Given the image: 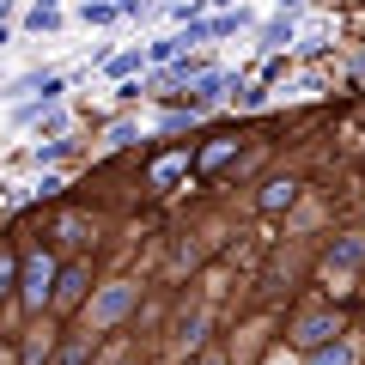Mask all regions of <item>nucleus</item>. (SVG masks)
<instances>
[{
  "label": "nucleus",
  "instance_id": "7",
  "mask_svg": "<svg viewBox=\"0 0 365 365\" xmlns=\"http://www.w3.org/2000/svg\"><path fill=\"white\" fill-rule=\"evenodd\" d=\"M25 25L31 31H55V25H61V0H37V6L25 13Z\"/></svg>",
  "mask_w": 365,
  "mask_h": 365
},
{
  "label": "nucleus",
  "instance_id": "6",
  "mask_svg": "<svg viewBox=\"0 0 365 365\" xmlns=\"http://www.w3.org/2000/svg\"><path fill=\"white\" fill-rule=\"evenodd\" d=\"M232 153H237V134H220V140H207V146H201L195 170H220V165H225V158H232Z\"/></svg>",
  "mask_w": 365,
  "mask_h": 365
},
{
  "label": "nucleus",
  "instance_id": "5",
  "mask_svg": "<svg viewBox=\"0 0 365 365\" xmlns=\"http://www.w3.org/2000/svg\"><path fill=\"white\" fill-rule=\"evenodd\" d=\"M292 201H299V182H292V177L262 182V213H280V207H292Z\"/></svg>",
  "mask_w": 365,
  "mask_h": 365
},
{
  "label": "nucleus",
  "instance_id": "4",
  "mask_svg": "<svg viewBox=\"0 0 365 365\" xmlns=\"http://www.w3.org/2000/svg\"><path fill=\"white\" fill-rule=\"evenodd\" d=\"M86 299V268H55V287H49V311H67V304Z\"/></svg>",
  "mask_w": 365,
  "mask_h": 365
},
{
  "label": "nucleus",
  "instance_id": "3",
  "mask_svg": "<svg viewBox=\"0 0 365 365\" xmlns=\"http://www.w3.org/2000/svg\"><path fill=\"white\" fill-rule=\"evenodd\" d=\"M128 311H134V287H110L104 299L91 304V329H110V323H122Z\"/></svg>",
  "mask_w": 365,
  "mask_h": 365
},
{
  "label": "nucleus",
  "instance_id": "8",
  "mask_svg": "<svg viewBox=\"0 0 365 365\" xmlns=\"http://www.w3.org/2000/svg\"><path fill=\"white\" fill-rule=\"evenodd\" d=\"M182 170H189V153H165V158H158V165H153V182H158V189H165V182H177Z\"/></svg>",
  "mask_w": 365,
  "mask_h": 365
},
{
  "label": "nucleus",
  "instance_id": "13",
  "mask_svg": "<svg viewBox=\"0 0 365 365\" xmlns=\"http://www.w3.org/2000/svg\"><path fill=\"white\" fill-rule=\"evenodd\" d=\"M86 347H91V335H79V341H73V347H67V353H61V365H86Z\"/></svg>",
  "mask_w": 365,
  "mask_h": 365
},
{
  "label": "nucleus",
  "instance_id": "1",
  "mask_svg": "<svg viewBox=\"0 0 365 365\" xmlns=\"http://www.w3.org/2000/svg\"><path fill=\"white\" fill-rule=\"evenodd\" d=\"M49 287H55V256L49 250H31L25 262H19V299L31 304V311H43V304H49Z\"/></svg>",
  "mask_w": 365,
  "mask_h": 365
},
{
  "label": "nucleus",
  "instance_id": "16",
  "mask_svg": "<svg viewBox=\"0 0 365 365\" xmlns=\"http://www.w3.org/2000/svg\"><path fill=\"white\" fill-rule=\"evenodd\" d=\"M201 365H225V359H220V353H207V359H201Z\"/></svg>",
  "mask_w": 365,
  "mask_h": 365
},
{
  "label": "nucleus",
  "instance_id": "12",
  "mask_svg": "<svg viewBox=\"0 0 365 365\" xmlns=\"http://www.w3.org/2000/svg\"><path fill=\"white\" fill-rule=\"evenodd\" d=\"M225 86H232V79H225V73H201V86H195V98H220Z\"/></svg>",
  "mask_w": 365,
  "mask_h": 365
},
{
  "label": "nucleus",
  "instance_id": "17",
  "mask_svg": "<svg viewBox=\"0 0 365 365\" xmlns=\"http://www.w3.org/2000/svg\"><path fill=\"white\" fill-rule=\"evenodd\" d=\"M6 37H13V31H6V25H0V43H6Z\"/></svg>",
  "mask_w": 365,
  "mask_h": 365
},
{
  "label": "nucleus",
  "instance_id": "10",
  "mask_svg": "<svg viewBox=\"0 0 365 365\" xmlns=\"http://www.w3.org/2000/svg\"><path fill=\"white\" fill-rule=\"evenodd\" d=\"M13 287H19V256L0 250V299H13Z\"/></svg>",
  "mask_w": 365,
  "mask_h": 365
},
{
  "label": "nucleus",
  "instance_id": "11",
  "mask_svg": "<svg viewBox=\"0 0 365 365\" xmlns=\"http://www.w3.org/2000/svg\"><path fill=\"white\" fill-rule=\"evenodd\" d=\"M140 67H146V55H140V49H128V55H116V61H110V73L128 79V73H140Z\"/></svg>",
  "mask_w": 365,
  "mask_h": 365
},
{
  "label": "nucleus",
  "instance_id": "2",
  "mask_svg": "<svg viewBox=\"0 0 365 365\" xmlns=\"http://www.w3.org/2000/svg\"><path fill=\"white\" fill-rule=\"evenodd\" d=\"M335 335H341L335 317H329V311H311V317H299V329H292V347L311 353V347H323V341H335Z\"/></svg>",
  "mask_w": 365,
  "mask_h": 365
},
{
  "label": "nucleus",
  "instance_id": "9",
  "mask_svg": "<svg viewBox=\"0 0 365 365\" xmlns=\"http://www.w3.org/2000/svg\"><path fill=\"white\" fill-rule=\"evenodd\" d=\"M311 365H353V347H341V341H323V347H311Z\"/></svg>",
  "mask_w": 365,
  "mask_h": 365
},
{
  "label": "nucleus",
  "instance_id": "15",
  "mask_svg": "<svg viewBox=\"0 0 365 365\" xmlns=\"http://www.w3.org/2000/svg\"><path fill=\"white\" fill-rule=\"evenodd\" d=\"M299 6H304V0H280V13H299Z\"/></svg>",
  "mask_w": 365,
  "mask_h": 365
},
{
  "label": "nucleus",
  "instance_id": "18",
  "mask_svg": "<svg viewBox=\"0 0 365 365\" xmlns=\"http://www.w3.org/2000/svg\"><path fill=\"white\" fill-rule=\"evenodd\" d=\"M122 365H134V359H122Z\"/></svg>",
  "mask_w": 365,
  "mask_h": 365
},
{
  "label": "nucleus",
  "instance_id": "14",
  "mask_svg": "<svg viewBox=\"0 0 365 365\" xmlns=\"http://www.w3.org/2000/svg\"><path fill=\"white\" fill-rule=\"evenodd\" d=\"M43 359H49V335H43V341H31V347H25V365H43Z\"/></svg>",
  "mask_w": 365,
  "mask_h": 365
}]
</instances>
